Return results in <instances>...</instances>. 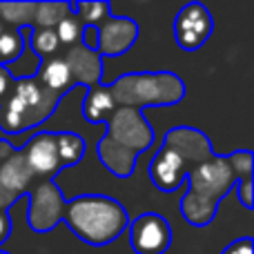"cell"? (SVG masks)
Wrapping results in <instances>:
<instances>
[{
	"label": "cell",
	"mask_w": 254,
	"mask_h": 254,
	"mask_svg": "<svg viewBox=\"0 0 254 254\" xmlns=\"http://www.w3.org/2000/svg\"><path fill=\"white\" fill-rule=\"evenodd\" d=\"M107 129L98 140V158L119 179H129L136 170V158L154 143V129L143 112L134 107H116L105 119Z\"/></svg>",
	"instance_id": "6da1fadb"
},
{
	"label": "cell",
	"mask_w": 254,
	"mask_h": 254,
	"mask_svg": "<svg viewBox=\"0 0 254 254\" xmlns=\"http://www.w3.org/2000/svg\"><path fill=\"white\" fill-rule=\"evenodd\" d=\"M210 156H214L212 143L201 129L185 125L172 127L149 163V179L161 192H176L190 172Z\"/></svg>",
	"instance_id": "7a4b0ae2"
},
{
	"label": "cell",
	"mask_w": 254,
	"mask_h": 254,
	"mask_svg": "<svg viewBox=\"0 0 254 254\" xmlns=\"http://www.w3.org/2000/svg\"><path fill=\"white\" fill-rule=\"evenodd\" d=\"M190 188L181 198L183 219L194 228H205L214 221L219 203L237 188L239 176L234 174L228 156H210L188 174Z\"/></svg>",
	"instance_id": "3957f363"
},
{
	"label": "cell",
	"mask_w": 254,
	"mask_h": 254,
	"mask_svg": "<svg viewBox=\"0 0 254 254\" xmlns=\"http://www.w3.org/2000/svg\"><path fill=\"white\" fill-rule=\"evenodd\" d=\"M61 221L89 246H107L116 241L129 225V216L123 203L105 194H83L67 201Z\"/></svg>",
	"instance_id": "277c9868"
},
{
	"label": "cell",
	"mask_w": 254,
	"mask_h": 254,
	"mask_svg": "<svg viewBox=\"0 0 254 254\" xmlns=\"http://www.w3.org/2000/svg\"><path fill=\"white\" fill-rule=\"evenodd\" d=\"M107 87L116 107H134L140 112L145 107L176 105L185 98V83L172 71L123 74Z\"/></svg>",
	"instance_id": "5b68a950"
},
{
	"label": "cell",
	"mask_w": 254,
	"mask_h": 254,
	"mask_svg": "<svg viewBox=\"0 0 254 254\" xmlns=\"http://www.w3.org/2000/svg\"><path fill=\"white\" fill-rule=\"evenodd\" d=\"M85 149L87 145L76 131H36L20 152L34 179L56 181L63 170L83 161Z\"/></svg>",
	"instance_id": "8992f818"
},
{
	"label": "cell",
	"mask_w": 254,
	"mask_h": 254,
	"mask_svg": "<svg viewBox=\"0 0 254 254\" xmlns=\"http://www.w3.org/2000/svg\"><path fill=\"white\" fill-rule=\"evenodd\" d=\"M67 198L56 181H40L36 188L29 190V212L27 223L36 234H47L61 221L63 207Z\"/></svg>",
	"instance_id": "52a82bcc"
},
{
	"label": "cell",
	"mask_w": 254,
	"mask_h": 254,
	"mask_svg": "<svg viewBox=\"0 0 254 254\" xmlns=\"http://www.w3.org/2000/svg\"><path fill=\"white\" fill-rule=\"evenodd\" d=\"M214 31V18L205 4L188 2L179 9L174 18V38L176 45L185 52H196L210 40Z\"/></svg>",
	"instance_id": "ba28073f"
},
{
	"label": "cell",
	"mask_w": 254,
	"mask_h": 254,
	"mask_svg": "<svg viewBox=\"0 0 254 254\" xmlns=\"http://www.w3.org/2000/svg\"><path fill=\"white\" fill-rule=\"evenodd\" d=\"M129 246L136 254H165L172 246V225L156 212L138 214L129 223Z\"/></svg>",
	"instance_id": "9c48e42d"
},
{
	"label": "cell",
	"mask_w": 254,
	"mask_h": 254,
	"mask_svg": "<svg viewBox=\"0 0 254 254\" xmlns=\"http://www.w3.org/2000/svg\"><path fill=\"white\" fill-rule=\"evenodd\" d=\"M96 29H98L96 52L101 58L123 56L127 49L138 40V25H136V20L125 16H110Z\"/></svg>",
	"instance_id": "30bf717a"
},
{
	"label": "cell",
	"mask_w": 254,
	"mask_h": 254,
	"mask_svg": "<svg viewBox=\"0 0 254 254\" xmlns=\"http://www.w3.org/2000/svg\"><path fill=\"white\" fill-rule=\"evenodd\" d=\"M71 71V83L74 87L87 89L92 85H101L103 78V58L98 56V52H89L83 45H76L67 52V56H63Z\"/></svg>",
	"instance_id": "8fae6325"
},
{
	"label": "cell",
	"mask_w": 254,
	"mask_h": 254,
	"mask_svg": "<svg viewBox=\"0 0 254 254\" xmlns=\"http://www.w3.org/2000/svg\"><path fill=\"white\" fill-rule=\"evenodd\" d=\"M31 183H34V174L27 167L20 149H13L7 158L0 161V188L7 194L20 198L29 190Z\"/></svg>",
	"instance_id": "7c38bea8"
},
{
	"label": "cell",
	"mask_w": 254,
	"mask_h": 254,
	"mask_svg": "<svg viewBox=\"0 0 254 254\" xmlns=\"http://www.w3.org/2000/svg\"><path fill=\"white\" fill-rule=\"evenodd\" d=\"M38 80L54 94H67L74 89V83H71V71L67 67L65 58L63 56H54V58H47V61L40 63L38 67Z\"/></svg>",
	"instance_id": "4fadbf2b"
},
{
	"label": "cell",
	"mask_w": 254,
	"mask_h": 254,
	"mask_svg": "<svg viewBox=\"0 0 254 254\" xmlns=\"http://www.w3.org/2000/svg\"><path fill=\"white\" fill-rule=\"evenodd\" d=\"M116 110L112 94L107 85H92L85 92V101H83V119L87 123H101L105 121L112 112Z\"/></svg>",
	"instance_id": "5bb4252c"
},
{
	"label": "cell",
	"mask_w": 254,
	"mask_h": 254,
	"mask_svg": "<svg viewBox=\"0 0 254 254\" xmlns=\"http://www.w3.org/2000/svg\"><path fill=\"white\" fill-rule=\"evenodd\" d=\"M34 11L36 2H0V25H7V29H31Z\"/></svg>",
	"instance_id": "9a60e30c"
},
{
	"label": "cell",
	"mask_w": 254,
	"mask_h": 254,
	"mask_svg": "<svg viewBox=\"0 0 254 254\" xmlns=\"http://www.w3.org/2000/svg\"><path fill=\"white\" fill-rule=\"evenodd\" d=\"M27 40H29V49L40 63L54 58L61 47L58 36L54 29H29L27 31Z\"/></svg>",
	"instance_id": "2e32d148"
},
{
	"label": "cell",
	"mask_w": 254,
	"mask_h": 254,
	"mask_svg": "<svg viewBox=\"0 0 254 254\" xmlns=\"http://www.w3.org/2000/svg\"><path fill=\"white\" fill-rule=\"evenodd\" d=\"M69 13V2H36L31 29H56L58 22Z\"/></svg>",
	"instance_id": "e0dca14e"
},
{
	"label": "cell",
	"mask_w": 254,
	"mask_h": 254,
	"mask_svg": "<svg viewBox=\"0 0 254 254\" xmlns=\"http://www.w3.org/2000/svg\"><path fill=\"white\" fill-rule=\"evenodd\" d=\"M69 11L80 20L83 27H98L112 13L110 2H69Z\"/></svg>",
	"instance_id": "ac0fdd59"
},
{
	"label": "cell",
	"mask_w": 254,
	"mask_h": 254,
	"mask_svg": "<svg viewBox=\"0 0 254 254\" xmlns=\"http://www.w3.org/2000/svg\"><path fill=\"white\" fill-rule=\"evenodd\" d=\"M22 47H25V31L4 27L0 31V67H7L13 61H18V56L22 54Z\"/></svg>",
	"instance_id": "d6986e66"
},
{
	"label": "cell",
	"mask_w": 254,
	"mask_h": 254,
	"mask_svg": "<svg viewBox=\"0 0 254 254\" xmlns=\"http://www.w3.org/2000/svg\"><path fill=\"white\" fill-rule=\"evenodd\" d=\"M54 31H56L58 43L61 45L74 47V45L80 43V31H83V25H80V20L74 16V13H69V16H65L61 22H58Z\"/></svg>",
	"instance_id": "ffe728a7"
},
{
	"label": "cell",
	"mask_w": 254,
	"mask_h": 254,
	"mask_svg": "<svg viewBox=\"0 0 254 254\" xmlns=\"http://www.w3.org/2000/svg\"><path fill=\"white\" fill-rule=\"evenodd\" d=\"M237 194H239V201L246 210H252L254 207V194H252V179H246V181H239L237 183Z\"/></svg>",
	"instance_id": "44dd1931"
},
{
	"label": "cell",
	"mask_w": 254,
	"mask_h": 254,
	"mask_svg": "<svg viewBox=\"0 0 254 254\" xmlns=\"http://www.w3.org/2000/svg\"><path fill=\"white\" fill-rule=\"evenodd\" d=\"M252 252H254V241L250 237H243L232 241L230 246H225V250L221 254H252Z\"/></svg>",
	"instance_id": "7402d4cb"
},
{
	"label": "cell",
	"mask_w": 254,
	"mask_h": 254,
	"mask_svg": "<svg viewBox=\"0 0 254 254\" xmlns=\"http://www.w3.org/2000/svg\"><path fill=\"white\" fill-rule=\"evenodd\" d=\"M80 45L89 52H96L98 49V29L96 27H83L80 31Z\"/></svg>",
	"instance_id": "603a6c76"
},
{
	"label": "cell",
	"mask_w": 254,
	"mask_h": 254,
	"mask_svg": "<svg viewBox=\"0 0 254 254\" xmlns=\"http://www.w3.org/2000/svg\"><path fill=\"white\" fill-rule=\"evenodd\" d=\"M11 237V216L9 212H0V246Z\"/></svg>",
	"instance_id": "cb8c5ba5"
},
{
	"label": "cell",
	"mask_w": 254,
	"mask_h": 254,
	"mask_svg": "<svg viewBox=\"0 0 254 254\" xmlns=\"http://www.w3.org/2000/svg\"><path fill=\"white\" fill-rule=\"evenodd\" d=\"M9 83H11V78H9V74H7V71H4V67H0V103H2V98L7 96Z\"/></svg>",
	"instance_id": "d4e9b609"
},
{
	"label": "cell",
	"mask_w": 254,
	"mask_h": 254,
	"mask_svg": "<svg viewBox=\"0 0 254 254\" xmlns=\"http://www.w3.org/2000/svg\"><path fill=\"white\" fill-rule=\"evenodd\" d=\"M0 254H11V252H7V250H0Z\"/></svg>",
	"instance_id": "484cf974"
},
{
	"label": "cell",
	"mask_w": 254,
	"mask_h": 254,
	"mask_svg": "<svg viewBox=\"0 0 254 254\" xmlns=\"http://www.w3.org/2000/svg\"><path fill=\"white\" fill-rule=\"evenodd\" d=\"M2 29H4V27H2V25H0V31H2Z\"/></svg>",
	"instance_id": "4316f807"
}]
</instances>
